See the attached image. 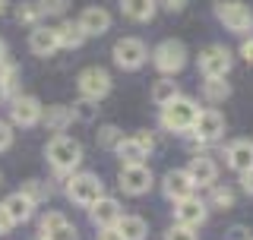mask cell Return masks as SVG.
I'll list each match as a JSON object with an SVG mask.
<instances>
[{
	"label": "cell",
	"mask_w": 253,
	"mask_h": 240,
	"mask_svg": "<svg viewBox=\"0 0 253 240\" xmlns=\"http://www.w3.org/2000/svg\"><path fill=\"white\" fill-rule=\"evenodd\" d=\"M44 158H47V164H51L60 177H70V174L79 167V161H83V146H79L73 136L60 133V136H54V139L44 146Z\"/></svg>",
	"instance_id": "6da1fadb"
},
{
	"label": "cell",
	"mask_w": 253,
	"mask_h": 240,
	"mask_svg": "<svg viewBox=\"0 0 253 240\" xmlns=\"http://www.w3.org/2000/svg\"><path fill=\"white\" fill-rule=\"evenodd\" d=\"M196 117H200V108H196L193 98H187V95H177L174 101L162 108V126L168 133H190L196 123Z\"/></svg>",
	"instance_id": "7a4b0ae2"
},
{
	"label": "cell",
	"mask_w": 253,
	"mask_h": 240,
	"mask_svg": "<svg viewBox=\"0 0 253 240\" xmlns=\"http://www.w3.org/2000/svg\"><path fill=\"white\" fill-rule=\"evenodd\" d=\"M67 196H70V202L89 209V205H95L101 196H105V183H101L98 174H89V171L70 174L67 177Z\"/></svg>",
	"instance_id": "3957f363"
},
{
	"label": "cell",
	"mask_w": 253,
	"mask_h": 240,
	"mask_svg": "<svg viewBox=\"0 0 253 240\" xmlns=\"http://www.w3.org/2000/svg\"><path fill=\"white\" fill-rule=\"evenodd\" d=\"M215 19L234 35H247L253 29V10L241 0H215Z\"/></svg>",
	"instance_id": "277c9868"
},
{
	"label": "cell",
	"mask_w": 253,
	"mask_h": 240,
	"mask_svg": "<svg viewBox=\"0 0 253 240\" xmlns=\"http://www.w3.org/2000/svg\"><path fill=\"white\" fill-rule=\"evenodd\" d=\"M152 63H155L158 73H165V76L180 73V70L187 67V44L177 41V38H165L162 44H155Z\"/></svg>",
	"instance_id": "5b68a950"
},
{
	"label": "cell",
	"mask_w": 253,
	"mask_h": 240,
	"mask_svg": "<svg viewBox=\"0 0 253 240\" xmlns=\"http://www.w3.org/2000/svg\"><path fill=\"white\" fill-rule=\"evenodd\" d=\"M196 67H200V73L206 79H225L228 73H231V67H234V54L228 51L225 44H209V47L200 51Z\"/></svg>",
	"instance_id": "8992f818"
},
{
	"label": "cell",
	"mask_w": 253,
	"mask_h": 240,
	"mask_svg": "<svg viewBox=\"0 0 253 240\" xmlns=\"http://www.w3.org/2000/svg\"><path fill=\"white\" fill-rule=\"evenodd\" d=\"M76 85H79V92H83V98L101 101V98L111 92V85H114V82H111V73H108V70H101V67H85L83 73H79Z\"/></svg>",
	"instance_id": "52a82bcc"
},
{
	"label": "cell",
	"mask_w": 253,
	"mask_h": 240,
	"mask_svg": "<svg viewBox=\"0 0 253 240\" xmlns=\"http://www.w3.org/2000/svg\"><path fill=\"white\" fill-rule=\"evenodd\" d=\"M117 187L124 190L126 196H146L152 190V171L146 164H126L117 174Z\"/></svg>",
	"instance_id": "ba28073f"
},
{
	"label": "cell",
	"mask_w": 253,
	"mask_h": 240,
	"mask_svg": "<svg viewBox=\"0 0 253 240\" xmlns=\"http://www.w3.org/2000/svg\"><path fill=\"white\" fill-rule=\"evenodd\" d=\"M206 218H209V205L203 202V199L196 196H187L180 199V202H174V225H184V228H200L206 225Z\"/></svg>",
	"instance_id": "9c48e42d"
},
{
	"label": "cell",
	"mask_w": 253,
	"mask_h": 240,
	"mask_svg": "<svg viewBox=\"0 0 253 240\" xmlns=\"http://www.w3.org/2000/svg\"><path fill=\"white\" fill-rule=\"evenodd\" d=\"M193 142H200V146H206V142H215L221 133H225V117L218 114L215 108H206L200 111V117H196L193 123Z\"/></svg>",
	"instance_id": "30bf717a"
},
{
	"label": "cell",
	"mask_w": 253,
	"mask_h": 240,
	"mask_svg": "<svg viewBox=\"0 0 253 240\" xmlns=\"http://www.w3.org/2000/svg\"><path fill=\"white\" fill-rule=\"evenodd\" d=\"M146 60H149V51L139 38H121L114 44V63L121 70H139Z\"/></svg>",
	"instance_id": "8fae6325"
},
{
	"label": "cell",
	"mask_w": 253,
	"mask_h": 240,
	"mask_svg": "<svg viewBox=\"0 0 253 240\" xmlns=\"http://www.w3.org/2000/svg\"><path fill=\"white\" fill-rule=\"evenodd\" d=\"M42 101L35 95H16L13 98V108H10V117L16 126H35L42 120Z\"/></svg>",
	"instance_id": "7c38bea8"
},
{
	"label": "cell",
	"mask_w": 253,
	"mask_h": 240,
	"mask_svg": "<svg viewBox=\"0 0 253 240\" xmlns=\"http://www.w3.org/2000/svg\"><path fill=\"white\" fill-rule=\"evenodd\" d=\"M76 26H79V32H83L85 38L89 35H105V32L111 29V13L105 10V6H85V10L79 13Z\"/></svg>",
	"instance_id": "4fadbf2b"
},
{
	"label": "cell",
	"mask_w": 253,
	"mask_h": 240,
	"mask_svg": "<svg viewBox=\"0 0 253 240\" xmlns=\"http://www.w3.org/2000/svg\"><path fill=\"white\" fill-rule=\"evenodd\" d=\"M184 171L190 174V180H193V187H212V183L218 180V164L212 161L209 155H193L190 158V164L184 167Z\"/></svg>",
	"instance_id": "5bb4252c"
},
{
	"label": "cell",
	"mask_w": 253,
	"mask_h": 240,
	"mask_svg": "<svg viewBox=\"0 0 253 240\" xmlns=\"http://www.w3.org/2000/svg\"><path fill=\"white\" fill-rule=\"evenodd\" d=\"M162 190H165V196L171 199V202H180V199H187V196H193V180H190V174L184 171V167H174V171L165 174V180H162Z\"/></svg>",
	"instance_id": "9a60e30c"
},
{
	"label": "cell",
	"mask_w": 253,
	"mask_h": 240,
	"mask_svg": "<svg viewBox=\"0 0 253 240\" xmlns=\"http://www.w3.org/2000/svg\"><path fill=\"white\" fill-rule=\"evenodd\" d=\"M42 237H47V240H79L76 228L67 221L63 212H44L42 215Z\"/></svg>",
	"instance_id": "2e32d148"
},
{
	"label": "cell",
	"mask_w": 253,
	"mask_h": 240,
	"mask_svg": "<svg viewBox=\"0 0 253 240\" xmlns=\"http://www.w3.org/2000/svg\"><path fill=\"white\" fill-rule=\"evenodd\" d=\"M225 161H228V167H231V171H237V174L250 171V167H253V142H250V139H234V142H228Z\"/></svg>",
	"instance_id": "e0dca14e"
},
{
	"label": "cell",
	"mask_w": 253,
	"mask_h": 240,
	"mask_svg": "<svg viewBox=\"0 0 253 240\" xmlns=\"http://www.w3.org/2000/svg\"><path fill=\"white\" fill-rule=\"evenodd\" d=\"M89 215H92V221L98 228H114L117 221H121L124 209H121V202H117L114 196H101L95 205H89Z\"/></svg>",
	"instance_id": "ac0fdd59"
},
{
	"label": "cell",
	"mask_w": 253,
	"mask_h": 240,
	"mask_svg": "<svg viewBox=\"0 0 253 240\" xmlns=\"http://www.w3.org/2000/svg\"><path fill=\"white\" fill-rule=\"evenodd\" d=\"M57 32L51 26H35L29 35V51L35 54V57H51L54 51H57Z\"/></svg>",
	"instance_id": "d6986e66"
},
{
	"label": "cell",
	"mask_w": 253,
	"mask_h": 240,
	"mask_svg": "<svg viewBox=\"0 0 253 240\" xmlns=\"http://www.w3.org/2000/svg\"><path fill=\"white\" fill-rule=\"evenodd\" d=\"M0 205H3L6 215L13 218V225H22V221H29L32 215H35V202H32V199L22 193V190H19V193H13V196H6Z\"/></svg>",
	"instance_id": "ffe728a7"
},
{
	"label": "cell",
	"mask_w": 253,
	"mask_h": 240,
	"mask_svg": "<svg viewBox=\"0 0 253 240\" xmlns=\"http://www.w3.org/2000/svg\"><path fill=\"white\" fill-rule=\"evenodd\" d=\"M42 120H44V126H47L51 133L60 136L70 123H73V111H70L67 105H51V108L42 111Z\"/></svg>",
	"instance_id": "44dd1931"
},
{
	"label": "cell",
	"mask_w": 253,
	"mask_h": 240,
	"mask_svg": "<svg viewBox=\"0 0 253 240\" xmlns=\"http://www.w3.org/2000/svg\"><path fill=\"white\" fill-rule=\"evenodd\" d=\"M114 231L121 234V240H146L149 225H146V218H139V215H121V221L114 225Z\"/></svg>",
	"instance_id": "7402d4cb"
},
{
	"label": "cell",
	"mask_w": 253,
	"mask_h": 240,
	"mask_svg": "<svg viewBox=\"0 0 253 240\" xmlns=\"http://www.w3.org/2000/svg\"><path fill=\"white\" fill-rule=\"evenodd\" d=\"M121 10L133 22H149L158 10V0H121Z\"/></svg>",
	"instance_id": "603a6c76"
},
{
	"label": "cell",
	"mask_w": 253,
	"mask_h": 240,
	"mask_svg": "<svg viewBox=\"0 0 253 240\" xmlns=\"http://www.w3.org/2000/svg\"><path fill=\"white\" fill-rule=\"evenodd\" d=\"M114 152H117V158L124 161V167H126V164H146V158H149V152L142 149L139 142L133 139V136H130V139H121V142L114 146Z\"/></svg>",
	"instance_id": "cb8c5ba5"
},
{
	"label": "cell",
	"mask_w": 253,
	"mask_h": 240,
	"mask_svg": "<svg viewBox=\"0 0 253 240\" xmlns=\"http://www.w3.org/2000/svg\"><path fill=\"white\" fill-rule=\"evenodd\" d=\"M180 95V89H177V82H174L171 76H165V79H158V82L152 85V105L155 108H165L168 101H174Z\"/></svg>",
	"instance_id": "d4e9b609"
},
{
	"label": "cell",
	"mask_w": 253,
	"mask_h": 240,
	"mask_svg": "<svg viewBox=\"0 0 253 240\" xmlns=\"http://www.w3.org/2000/svg\"><path fill=\"white\" fill-rule=\"evenodd\" d=\"M54 32H57V44H60V47H67V51H76V47L85 41V35L79 32L76 22H60V26L54 29Z\"/></svg>",
	"instance_id": "484cf974"
},
{
	"label": "cell",
	"mask_w": 253,
	"mask_h": 240,
	"mask_svg": "<svg viewBox=\"0 0 253 240\" xmlns=\"http://www.w3.org/2000/svg\"><path fill=\"white\" fill-rule=\"evenodd\" d=\"M203 98L209 101V105H221V101L231 98V85H228L225 79H206L203 82Z\"/></svg>",
	"instance_id": "4316f807"
},
{
	"label": "cell",
	"mask_w": 253,
	"mask_h": 240,
	"mask_svg": "<svg viewBox=\"0 0 253 240\" xmlns=\"http://www.w3.org/2000/svg\"><path fill=\"white\" fill-rule=\"evenodd\" d=\"M209 190H212V196H209V202H206L209 209H221V212H225V209H231V205H234V193H231L228 187H221V183H212Z\"/></svg>",
	"instance_id": "83f0119b"
},
{
	"label": "cell",
	"mask_w": 253,
	"mask_h": 240,
	"mask_svg": "<svg viewBox=\"0 0 253 240\" xmlns=\"http://www.w3.org/2000/svg\"><path fill=\"white\" fill-rule=\"evenodd\" d=\"M22 193L38 205V202H44V199H51V187H47L44 180H26L22 183Z\"/></svg>",
	"instance_id": "f1b7e54d"
},
{
	"label": "cell",
	"mask_w": 253,
	"mask_h": 240,
	"mask_svg": "<svg viewBox=\"0 0 253 240\" xmlns=\"http://www.w3.org/2000/svg\"><path fill=\"white\" fill-rule=\"evenodd\" d=\"M73 120H83V123H92L95 114H98V101H89V98H83V101H76L73 108Z\"/></svg>",
	"instance_id": "f546056e"
},
{
	"label": "cell",
	"mask_w": 253,
	"mask_h": 240,
	"mask_svg": "<svg viewBox=\"0 0 253 240\" xmlns=\"http://www.w3.org/2000/svg\"><path fill=\"white\" fill-rule=\"evenodd\" d=\"M42 6L38 3H22L16 6V22H26V26H38V19H42Z\"/></svg>",
	"instance_id": "4dcf8cb0"
},
{
	"label": "cell",
	"mask_w": 253,
	"mask_h": 240,
	"mask_svg": "<svg viewBox=\"0 0 253 240\" xmlns=\"http://www.w3.org/2000/svg\"><path fill=\"white\" fill-rule=\"evenodd\" d=\"M121 139H124V133L117 130L114 123H105V126L98 130V146H101V149H114Z\"/></svg>",
	"instance_id": "1f68e13d"
},
{
	"label": "cell",
	"mask_w": 253,
	"mask_h": 240,
	"mask_svg": "<svg viewBox=\"0 0 253 240\" xmlns=\"http://www.w3.org/2000/svg\"><path fill=\"white\" fill-rule=\"evenodd\" d=\"M0 82H3L6 95L16 92V82H19V70L13 67V63H0Z\"/></svg>",
	"instance_id": "d6a6232c"
},
{
	"label": "cell",
	"mask_w": 253,
	"mask_h": 240,
	"mask_svg": "<svg viewBox=\"0 0 253 240\" xmlns=\"http://www.w3.org/2000/svg\"><path fill=\"white\" fill-rule=\"evenodd\" d=\"M165 240H200L193 228H184V225H171L165 231Z\"/></svg>",
	"instance_id": "836d02e7"
},
{
	"label": "cell",
	"mask_w": 253,
	"mask_h": 240,
	"mask_svg": "<svg viewBox=\"0 0 253 240\" xmlns=\"http://www.w3.org/2000/svg\"><path fill=\"white\" fill-rule=\"evenodd\" d=\"M38 6H42V13H44V16H60V13L70 6V0H42Z\"/></svg>",
	"instance_id": "e575fe53"
},
{
	"label": "cell",
	"mask_w": 253,
	"mask_h": 240,
	"mask_svg": "<svg viewBox=\"0 0 253 240\" xmlns=\"http://www.w3.org/2000/svg\"><path fill=\"white\" fill-rule=\"evenodd\" d=\"M10 146H13V130H10V123L0 120V152H6Z\"/></svg>",
	"instance_id": "d590c367"
},
{
	"label": "cell",
	"mask_w": 253,
	"mask_h": 240,
	"mask_svg": "<svg viewBox=\"0 0 253 240\" xmlns=\"http://www.w3.org/2000/svg\"><path fill=\"white\" fill-rule=\"evenodd\" d=\"M133 139H136V142H139V146L146 149V152H152V146H155V136L149 133V130H139L136 136H133Z\"/></svg>",
	"instance_id": "8d00e7d4"
},
{
	"label": "cell",
	"mask_w": 253,
	"mask_h": 240,
	"mask_svg": "<svg viewBox=\"0 0 253 240\" xmlns=\"http://www.w3.org/2000/svg\"><path fill=\"white\" fill-rule=\"evenodd\" d=\"M228 240H253V237H250V231L244 225H234L231 231H228Z\"/></svg>",
	"instance_id": "74e56055"
},
{
	"label": "cell",
	"mask_w": 253,
	"mask_h": 240,
	"mask_svg": "<svg viewBox=\"0 0 253 240\" xmlns=\"http://www.w3.org/2000/svg\"><path fill=\"white\" fill-rule=\"evenodd\" d=\"M158 6H165L168 13H180L187 6V0H158Z\"/></svg>",
	"instance_id": "f35d334b"
},
{
	"label": "cell",
	"mask_w": 253,
	"mask_h": 240,
	"mask_svg": "<svg viewBox=\"0 0 253 240\" xmlns=\"http://www.w3.org/2000/svg\"><path fill=\"white\" fill-rule=\"evenodd\" d=\"M10 231H13V218L6 215L3 205H0V237H3V234H10Z\"/></svg>",
	"instance_id": "ab89813d"
},
{
	"label": "cell",
	"mask_w": 253,
	"mask_h": 240,
	"mask_svg": "<svg viewBox=\"0 0 253 240\" xmlns=\"http://www.w3.org/2000/svg\"><path fill=\"white\" fill-rule=\"evenodd\" d=\"M241 187H244V193H247V196H253V167L241 174Z\"/></svg>",
	"instance_id": "60d3db41"
},
{
	"label": "cell",
	"mask_w": 253,
	"mask_h": 240,
	"mask_svg": "<svg viewBox=\"0 0 253 240\" xmlns=\"http://www.w3.org/2000/svg\"><path fill=\"white\" fill-rule=\"evenodd\" d=\"M241 57L247 60V63H253V35H250V38H244V44H241Z\"/></svg>",
	"instance_id": "b9f144b4"
},
{
	"label": "cell",
	"mask_w": 253,
	"mask_h": 240,
	"mask_svg": "<svg viewBox=\"0 0 253 240\" xmlns=\"http://www.w3.org/2000/svg\"><path fill=\"white\" fill-rule=\"evenodd\" d=\"M95 240H121V234H117L114 228H101V234L95 237Z\"/></svg>",
	"instance_id": "7bdbcfd3"
},
{
	"label": "cell",
	"mask_w": 253,
	"mask_h": 240,
	"mask_svg": "<svg viewBox=\"0 0 253 240\" xmlns=\"http://www.w3.org/2000/svg\"><path fill=\"white\" fill-rule=\"evenodd\" d=\"M0 63H6V41L0 38Z\"/></svg>",
	"instance_id": "ee69618b"
},
{
	"label": "cell",
	"mask_w": 253,
	"mask_h": 240,
	"mask_svg": "<svg viewBox=\"0 0 253 240\" xmlns=\"http://www.w3.org/2000/svg\"><path fill=\"white\" fill-rule=\"evenodd\" d=\"M6 98V89H3V82H0V101H3Z\"/></svg>",
	"instance_id": "f6af8a7d"
},
{
	"label": "cell",
	"mask_w": 253,
	"mask_h": 240,
	"mask_svg": "<svg viewBox=\"0 0 253 240\" xmlns=\"http://www.w3.org/2000/svg\"><path fill=\"white\" fill-rule=\"evenodd\" d=\"M6 10V0H0V13H3Z\"/></svg>",
	"instance_id": "bcb514c9"
},
{
	"label": "cell",
	"mask_w": 253,
	"mask_h": 240,
	"mask_svg": "<svg viewBox=\"0 0 253 240\" xmlns=\"http://www.w3.org/2000/svg\"><path fill=\"white\" fill-rule=\"evenodd\" d=\"M38 240H47V237H38Z\"/></svg>",
	"instance_id": "7dc6e473"
}]
</instances>
